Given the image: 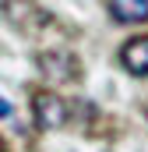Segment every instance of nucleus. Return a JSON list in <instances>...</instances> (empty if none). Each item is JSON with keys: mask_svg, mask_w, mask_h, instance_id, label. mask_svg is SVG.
I'll list each match as a JSON object with an SVG mask.
<instances>
[{"mask_svg": "<svg viewBox=\"0 0 148 152\" xmlns=\"http://www.w3.org/2000/svg\"><path fill=\"white\" fill-rule=\"evenodd\" d=\"M0 149H4V145H0Z\"/></svg>", "mask_w": 148, "mask_h": 152, "instance_id": "6", "label": "nucleus"}, {"mask_svg": "<svg viewBox=\"0 0 148 152\" xmlns=\"http://www.w3.org/2000/svg\"><path fill=\"white\" fill-rule=\"evenodd\" d=\"M42 67H46V75H53L57 81H67V78L78 71L74 57H67V53H49V57H42Z\"/></svg>", "mask_w": 148, "mask_h": 152, "instance_id": "4", "label": "nucleus"}, {"mask_svg": "<svg viewBox=\"0 0 148 152\" xmlns=\"http://www.w3.org/2000/svg\"><path fill=\"white\" fill-rule=\"evenodd\" d=\"M32 117H36V127H42V131L64 127L67 124V103L53 92H36L32 96Z\"/></svg>", "mask_w": 148, "mask_h": 152, "instance_id": "1", "label": "nucleus"}, {"mask_svg": "<svg viewBox=\"0 0 148 152\" xmlns=\"http://www.w3.org/2000/svg\"><path fill=\"white\" fill-rule=\"evenodd\" d=\"M120 64H123L134 78H148V36L127 39V42L120 46Z\"/></svg>", "mask_w": 148, "mask_h": 152, "instance_id": "2", "label": "nucleus"}, {"mask_svg": "<svg viewBox=\"0 0 148 152\" xmlns=\"http://www.w3.org/2000/svg\"><path fill=\"white\" fill-rule=\"evenodd\" d=\"M110 14L120 25L148 21V0H110Z\"/></svg>", "mask_w": 148, "mask_h": 152, "instance_id": "3", "label": "nucleus"}, {"mask_svg": "<svg viewBox=\"0 0 148 152\" xmlns=\"http://www.w3.org/2000/svg\"><path fill=\"white\" fill-rule=\"evenodd\" d=\"M4 117H11V103H7V99L0 96V120H4Z\"/></svg>", "mask_w": 148, "mask_h": 152, "instance_id": "5", "label": "nucleus"}]
</instances>
